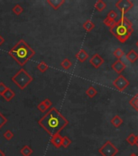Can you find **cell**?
<instances>
[{
  "mask_svg": "<svg viewBox=\"0 0 138 156\" xmlns=\"http://www.w3.org/2000/svg\"><path fill=\"white\" fill-rule=\"evenodd\" d=\"M8 118H7L3 113L0 112V129L8 123Z\"/></svg>",
  "mask_w": 138,
  "mask_h": 156,
  "instance_id": "obj_29",
  "label": "cell"
},
{
  "mask_svg": "<svg viewBox=\"0 0 138 156\" xmlns=\"http://www.w3.org/2000/svg\"><path fill=\"white\" fill-rule=\"evenodd\" d=\"M97 93H98L97 90L94 87V86H92V85L90 86V87L86 90V94L89 97L90 99H92L94 97H95L96 94H97Z\"/></svg>",
  "mask_w": 138,
  "mask_h": 156,
  "instance_id": "obj_19",
  "label": "cell"
},
{
  "mask_svg": "<svg viewBox=\"0 0 138 156\" xmlns=\"http://www.w3.org/2000/svg\"><path fill=\"white\" fill-rule=\"evenodd\" d=\"M107 18H109V19H112V20H116V19L117 18V13H116L115 11H110L108 14Z\"/></svg>",
  "mask_w": 138,
  "mask_h": 156,
  "instance_id": "obj_31",
  "label": "cell"
},
{
  "mask_svg": "<svg viewBox=\"0 0 138 156\" xmlns=\"http://www.w3.org/2000/svg\"><path fill=\"white\" fill-rule=\"evenodd\" d=\"M129 104L131 107H132L135 110L138 111V94H135L129 101Z\"/></svg>",
  "mask_w": 138,
  "mask_h": 156,
  "instance_id": "obj_21",
  "label": "cell"
},
{
  "mask_svg": "<svg viewBox=\"0 0 138 156\" xmlns=\"http://www.w3.org/2000/svg\"><path fill=\"white\" fill-rule=\"evenodd\" d=\"M2 96H3V98L7 102H10V101H11V100L15 97V93L11 89L8 87V90L4 92Z\"/></svg>",
  "mask_w": 138,
  "mask_h": 156,
  "instance_id": "obj_12",
  "label": "cell"
},
{
  "mask_svg": "<svg viewBox=\"0 0 138 156\" xmlns=\"http://www.w3.org/2000/svg\"><path fill=\"white\" fill-rule=\"evenodd\" d=\"M112 69L120 75V73L124 72V70L126 69V65L121 59H117V60L112 64Z\"/></svg>",
  "mask_w": 138,
  "mask_h": 156,
  "instance_id": "obj_9",
  "label": "cell"
},
{
  "mask_svg": "<svg viewBox=\"0 0 138 156\" xmlns=\"http://www.w3.org/2000/svg\"><path fill=\"white\" fill-rule=\"evenodd\" d=\"M90 64L93 66V68L98 69L99 68H100L102 65L104 64V59H103V57L99 55V54H95L93 55L91 58L90 59Z\"/></svg>",
  "mask_w": 138,
  "mask_h": 156,
  "instance_id": "obj_8",
  "label": "cell"
},
{
  "mask_svg": "<svg viewBox=\"0 0 138 156\" xmlns=\"http://www.w3.org/2000/svg\"><path fill=\"white\" fill-rule=\"evenodd\" d=\"M11 11H12V12H13L15 15H21L23 12L24 9H23V8L21 5H19V4H15V6L12 8Z\"/></svg>",
  "mask_w": 138,
  "mask_h": 156,
  "instance_id": "obj_20",
  "label": "cell"
},
{
  "mask_svg": "<svg viewBox=\"0 0 138 156\" xmlns=\"http://www.w3.org/2000/svg\"><path fill=\"white\" fill-rule=\"evenodd\" d=\"M0 156H5V153L2 150H0Z\"/></svg>",
  "mask_w": 138,
  "mask_h": 156,
  "instance_id": "obj_35",
  "label": "cell"
},
{
  "mask_svg": "<svg viewBox=\"0 0 138 156\" xmlns=\"http://www.w3.org/2000/svg\"><path fill=\"white\" fill-rule=\"evenodd\" d=\"M104 23L106 26H108L110 29L112 28V27H114L116 25V21L115 20H112V19H109V18H105L104 20Z\"/></svg>",
  "mask_w": 138,
  "mask_h": 156,
  "instance_id": "obj_25",
  "label": "cell"
},
{
  "mask_svg": "<svg viewBox=\"0 0 138 156\" xmlns=\"http://www.w3.org/2000/svg\"><path fill=\"white\" fill-rule=\"evenodd\" d=\"M126 141H127V142L128 143V144L132 146L136 145L137 136H136L135 134H133V133H131V134H129V135L127 137V138H126Z\"/></svg>",
  "mask_w": 138,
  "mask_h": 156,
  "instance_id": "obj_24",
  "label": "cell"
},
{
  "mask_svg": "<svg viewBox=\"0 0 138 156\" xmlns=\"http://www.w3.org/2000/svg\"><path fill=\"white\" fill-rule=\"evenodd\" d=\"M8 55L23 67L36 55V50L21 39L8 51Z\"/></svg>",
  "mask_w": 138,
  "mask_h": 156,
  "instance_id": "obj_2",
  "label": "cell"
},
{
  "mask_svg": "<svg viewBox=\"0 0 138 156\" xmlns=\"http://www.w3.org/2000/svg\"><path fill=\"white\" fill-rule=\"evenodd\" d=\"M37 110L40 111L42 113H44V112H45L46 111L48 110V108H47L45 103H43V101H42L41 103H39V104L37 105Z\"/></svg>",
  "mask_w": 138,
  "mask_h": 156,
  "instance_id": "obj_30",
  "label": "cell"
},
{
  "mask_svg": "<svg viewBox=\"0 0 138 156\" xmlns=\"http://www.w3.org/2000/svg\"><path fill=\"white\" fill-rule=\"evenodd\" d=\"M113 85L116 90L122 92L129 85V81L125 78L124 76L119 75L117 78H116V80L113 81Z\"/></svg>",
  "mask_w": 138,
  "mask_h": 156,
  "instance_id": "obj_7",
  "label": "cell"
},
{
  "mask_svg": "<svg viewBox=\"0 0 138 156\" xmlns=\"http://www.w3.org/2000/svg\"><path fill=\"white\" fill-rule=\"evenodd\" d=\"M49 65L47 64L45 62H44V61L40 62L37 65V69L41 72V73H44V72H46V71L49 69Z\"/></svg>",
  "mask_w": 138,
  "mask_h": 156,
  "instance_id": "obj_22",
  "label": "cell"
},
{
  "mask_svg": "<svg viewBox=\"0 0 138 156\" xmlns=\"http://www.w3.org/2000/svg\"><path fill=\"white\" fill-rule=\"evenodd\" d=\"M8 86L4 84L3 82L1 81V82H0V95L2 96L3 94V93L8 90Z\"/></svg>",
  "mask_w": 138,
  "mask_h": 156,
  "instance_id": "obj_32",
  "label": "cell"
},
{
  "mask_svg": "<svg viewBox=\"0 0 138 156\" xmlns=\"http://www.w3.org/2000/svg\"><path fill=\"white\" fill-rule=\"evenodd\" d=\"M113 54L118 59H120L124 55V50L121 48H117V49L115 50Z\"/></svg>",
  "mask_w": 138,
  "mask_h": 156,
  "instance_id": "obj_26",
  "label": "cell"
},
{
  "mask_svg": "<svg viewBox=\"0 0 138 156\" xmlns=\"http://www.w3.org/2000/svg\"><path fill=\"white\" fill-rule=\"evenodd\" d=\"M130 156H137V155L136 154H132V155H131Z\"/></svg>",
  "mask_w": 138,
  "mask_h": 156,
  "instance_id": "obj_37",
  "label": "cell"
},
{
  "mask_svg": "<svg viewBox=\"0 0 138 156\" xmlns=\"http://www.w3.org/2000/svg\"><path fill=\"white\" fill-rule=\"evenodd\" d=\"M136 46H137V48H138V41H137V43H136Z\"/></svg>",
  "mask_w": 138,
  "mask_h": 156,
  "instance_id": "obj_38",
  "label": "cell"
},
{
  "mask_svg": "<svg viewBox=\"0 0 138 156\" xmlns=\"http://www.w3.org/2000/svg\"><path fill=\"white\" fill-rule=\"evenodd\" d=\"M75 57H76V59H77L79 62L83 63V62H85V61L89 58V55L87 54V52H86L85 50L81 49L79 50V52L75 55Z\"/></svg>",
  "mask_w": 138,
  "mask_h": 156,
  "instance_id": "obj_11",
  "label": "cell"
},
{
  "mask_svg": "<svg viewBox=\"0 0 138 156\" xmlns=\"http://www.w3.org/2000/svg\"><path fill=\"white\" fill-rule=\"evenodd\" d=\"M50 143H52L56 148H61L62 146V136L60 133L53 135L50 139Z\"/></svg>",
  "mask_w": 138,
  "mask_h": 156,
  "instance_id": "obj_10",
  "label": "cell"
},
{
  "mask_svg": "<svg viewBox=\"0 0 138 156\" xmlns=\"http://www.w3.org/2000/svg\"><path fill=\"white\" fill-rule=\"evenodd\" d=\"M110 32L116 37L118 41L121 43H124L133 33L132 24L127 17L122 15L116 25L110 29Z\"/></svg>",
  "mask_w": 138,
  "mask_h": 156,
  "instance_id": "obj_3",
  "label": "cell"
},
{
  "mask_svg": "<svg viewBox=\"0 0 138 156\" xmlns=\"http://www.w3.org/2000/svg\"><path fill=\"white\" fill-rule=\"evenodd\" d=\"M134 4L130 0H119L116 3V8L119 10L121 15H124L133 8Z\"/></svg>",
  "mask_w": 138,
  "mask_h": 156,
  "instance_id": "obj_6",
  "label": "cell"
},
{
  "mask_svg": "<svg viewBox=\"0 0 138 156\" xmlns=\"http://www.w3.org/2000/svg\"><path fill=\"white\" fill-rule=\"evenodd\" d=\"M136 145H137V146L138 147V135L137 136V141H136Z\"/></svg>",
  "mask_w": 138,
  "mask_h": 156,
  "instance_id": "obj_36",
  "label": "cell"
},
{
  "mask_svg": "<svg viewBox=\"0 0 138 156\" xmlns=\"http://www.w3.org/2000/svg\"><path fill=\"white\" fill-rule=\"evenodd\" d=\"M38 124L52 137L61 133L69 125V121L56 107H52L39 120Z\"/></svg>",
  "mask_w": 138,
  "mask_h": 156,
  "instance_id": "obj_1",
  "label": "cell"
},
{
  "mask_svg": "<svg viewBox=\"0 0 138 156\" xmlns=\"http://www.w3.org/2000/svg\"><path fill=\"white\" fill-rule=\"evenodd\" d=\"M3 137L7 141H11V139L14 137V133H12L11 130H7L3 133Z\"/></svg>",
  "mask_w": 138,
  "mask_h": 156,
  "instance_id": "obj_28",
  "label": "cell"
},
{
  "mask_svg": "<svg viewBox=\"0 0 138 156\" xmlns=\"http://www.w3.org/2000/svg\"><path fill=\"white\" fill-rule=\"evenodd\" d=\"M33 80V77L27 72L25 69L22 68L11 77V81L14 82L17 87L23 90Z\"/></svg>",
  "mask_w": 138,
  "mask_h": 156,
  "instance_id": "obj_4",
  "label": "cell"
},
{
  "mask_svg": "<svg viewBox=\"0 0 138 156\" xmlns=\"http://www.w3.org/2000/svg\"><path fill=\"white\" fill-rule=\"evenodd\" d=\"M47 3L54 10H57L61 7L62 4L65 3V0H47Z\"/></svg>",
  "mask_w": 138,
  "mask_h": 156,
  "instance_id": "obj_13",
  "label": "cell"
},
{
  "mask_svg": "<svg viewBox=\"0 0 138 156\" xmlns=\"http://www.w3.org/2000/svg\"><path fill=\"white\" fill-rule=\"evenodd\" d=\"M43 103H45V106L47 107V108H48V109H49V107L52 106V103L51 102V101H50V99H45V100H43Z\"/></svg>",
  "mask_w": 138,
  "mask_h": 156,
  "instance_id": "obj_33",
  "label": "cell"
},
{
  "mask_svg": "<svg viewBox=\"0 0 138 156\" xmlns=\"http://www.w3.org/2000/svg\"><path fill=\"white\" fill-rule=\"evenodd\" d=\"M118 151V149L111 141H107L99 149V153L102 156H115Z\"/></svg>",
  "mask_w": 138,
  "mask_h": 156,
  "instance_id": "obj_5",
  "label": "cell"
},
{
  "mask_svg": "<svg viewBox=\"0 0 138 156\" xmlns=\"http://www.w3.org/2000/svg\"><path fill=\"white\" fill-rule=\"evenodd\" d=\"M126 58L129 62L133 64L138 59V54L134 50H131L126 55Z\"/></svg>",
  "mask_w": 138,
  "mask_h": 156,
  "instance_id": "obj_14",
  "label": "cell"
},
{
  "mask_svg": "<svg viewBox=\"0 0 138 156\" xmlns=\"http://www.w3.org/2000/svg\"><path fill=\"white\" fill-rule=\"evenodd\" d=\"M60 65L61 66V68L65 70H68V69H70L71 68V66H72V63H71V61L69 59H65L63 60L61 62V64Z\"/></svg>",
  "mask_w": 138,
  "mask_h": 156,
  "instance_id": "obj_23",
  "label": "cell"
},
{
  "mask_svg": "<svg viewBox=\"0 0 138 156\" xmlns=\"http://www.w3.org/2000/svg\"><path fill=\"white\" fill-rule=\"evenodd\" d=\"M4 42H5V39H4V38L2 35L0 34V46H2Z\"/></svg>",
  "mask_w": 138,
  "mask_h": 156,
  "instance_id": "obj_34",
  "label": "cell"
},
{
  "mask_svg": "<svg viewBox=\"0 0 138 156\" xmlns=\"http://www.w3.org/2000/svg\"><path fill=\"white\" fill-rule=\"evenodd\" d=\"M111 124L114 126L115 128H119V126L123 124V120L121 117H119V115H115L113 118L111 120Z\"/></svg>",
  "mask_w": 138,
  "mask_h": 156,
  "instance_id": "obj_16",
  "label": "cell"
},
{
  "mask_svg": "<svg viewBox=\"0 0 138 156\" xmlns=\"http://www.w3.org/2000/svg\"><path fill=\"white\" fill-rule=\"evenodd\" d=\"M95 8L99 12H103L105 8H107V4L103 0H98L95 4Z\"/></svg>",
  "mask_w": 138,
  "mask_h": 156,
  "instance_id": "obj_18",
  "label": "cell"
},
{
  "mask_svg": "<svg viewBox=\"0 0 138 156\" xmlns=\"http://www.w3.org/2000/svg\"><path fill=\"white\" fill-rule=\"evenodd\" d=\"M82 27H83V29H84L87 32V33H90V32H91V31L93 30L94 29H95V24L91 21V20H87L86 22L82 24Z\"/></svg>",
  "mask_w": 138,
  "mask_h": 156,
  "instance_id": "obj_17",
  "label": "cell"
},
{
  "mask_svg": "<svg viewBox=\"0 0 138 156\" xmlns=\"http://www.w3.org/2000/svg\"><path fill=\"white\" fill-rule=\"evenodd\" d=\"M20 154L23 156H30L32 153H33V150L29 146H23L21 150H19Z\"/></svg>",
  "mask_w": 138,
  "mask_h": 156,
  "instance_id": "obj_15",
  "label": "cell"
},
{
  "mask_svg": "<svg viewBox=\"0 0 138 156\" xmlns=\"http://www.w3.org/2000/svg\"><path fill=\"white\" fill-rule=\"evenodd\" d=\"M71 143H72V141L67 136L62 137V146L64 148H68L70 146Z\"/></svg>",
  "mask_w": 138,
  "mask_h": 156,
  "instance_id": "obj_27",
  "label": "cell"
}]
</instances>
